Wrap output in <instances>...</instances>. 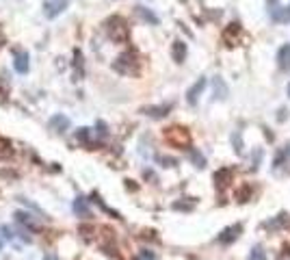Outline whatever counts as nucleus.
<instances>
[{"instance_id": "nucleus-21", "label": "nucleus", "mask_w": 290, "mask_h": 260, "mask_svg": "<svg viewBox=\"0 0 290 260\" xmlns=\"http://www.w3.org/2000/svg\"><path fill=\"white\" fill-rule=\"evenodd\" d=\"M191 161H193L195 167H199V169H204L206 167V159H204V154L199 150H191Z\"/></svg>"}, {"instance_id": "nucleus-16", "label": "nucleus", "mask_w": 290, "mask_h": 260, "mask_svg": "<svg viewBox=\"0 0 290 260\" xmlns=\"http://www.w3.org/2000/svg\"><path fill=\"white\" fill-rule=\"evenodd\" d=\"M74 212H76V215H81V217H89L87 199H85V197H81V195H78V197L74 199Z\"/></svg>"}, {"instance_id": "nucleus-32", "label": "nucleus", "mask_w": 290, "mask_h": 260, "mask_svg": "<svg viewBox=\"0 0 290 260\" xmlns=\"http://www.w3.org/2000/svg\"><path fill=\"white\" fill-rule=\"evenodd\" d=\"M288 94H290V85H288Z\"/></svg>"}, {"instance_id": "nucleus-27", "label": "nucleus", "mask_w": 290, "mask_h": 260, "mask_svg": "<svg viewBox=\"0 0 290 260\" xmlns=\"http://www.w3.org/2000/svg\"><path fill=\"white\" fill-rule=\"evenodd\" d=\"M2 234L7 236V239H13V234H11V230H9L7 226H2Z\"/></svg>"}, {"instance_id": "nucleus-4", "label": "nucleus", "mask_w": 290, "mask_h": 260, "mask_svg": "<svg viewBox=\"0 0 290 260\" xmlns=\"http://www.w3.org/2000/svg\"><path fill=\"white\" fill-rule=\"evenodd\" d=\"M65 9H67V0H48V2L44 4V13H46V17H50V20L59 17Z\"/></svg>"}, {"instance_id": "nucleus-33", "label": "nucleus", "mask_w": 290, "mask_h": 260, "mask_svg": "<svg viewBox=\"0 0 290 260\" xmlns=\"http://www.w3.org/2000/svg\"><path fill=\"white\" fill-rule=\"evenodd\" d=\"M288 16H290V7H288Z\"/></svg>"}, {"instance_id": "nucleus-22", "label": "nucleus", "mask_w": 290, "mask_h": 260, "mask_svg": "<svg viewBox=\"0 0 290 260\" xmlns=\"http://www.w3.org/2000/svg\"><path fill=\"white\" fill-rule=\"evenodd\" d=\"M249 260H266V254H264V249H262L260 245H256V247L251 249V254H249Z\"/></svg>"}, {"instance_id": "nucleus-13", "label": "nucleus", "mask_w": 290, "mask_h": 260, "mask_svg": "<svg viewBox=\"0 0 290 260\" xmlns=\"http://www.w3.org/2000/svg\"><path fill=\"white\" fill-rule=\"evenodd\" d=\"M171 106L165 104V106H147V109H143L145 115H149V117H165L167 113H169Z\"/></svg>"}, {"instance_id": "nucleus-14", "label": "nucleus", "mask_w": 290, "mask_h": 260, "mask_svg": "<svg viewBox=\"0 0 290 260\" xmlns=\"http://www.w3.org/2000/svg\"><path fill=\"white\" fill-rule=\"evenodd\" d=\"M137 16L141 17L143 22H147V24H154V26L158 24V17L154 16V13L149 11V9H145V7H137Z\"/></svg>"}, {"instance_id": "nucleus-17", "label": "nucleus", "mask_w": 290, "mask_h": 260, "mask_svg": "<svg viewBox=\"0 0 290 260\" xmlns=\"http://www.w3.org/2000/svg\"><path fill=\"white\" fill-rule=\"evenodd\" d=\"M212 87H214V98H221V100H226V98H227V87H226V82H223L219 76L212 81Z\"/></svg>"}, {"instance_id": "nucleus-2", "label": "nucleus", "mask_w": 290, "mask_h": 260, "mask_svg": "<svg viewBox=\"0 0 290 260\" xmlns=\"http://www.w3.org/2000/svg\"><path fill=\"white\" fill-rule=\"evenodd\" d=\"M106 29H109L111 39H115V41L128 39V26H126V22L121 20V17H111V20L106 22Z\"/></svg>"}, {"instance_id": "nucleus-24", "label": "nucleus", "mask_w": 290, "mask_h": 260, "mask_svg": "<svg viewBox=\"0 0 290 260\" xmlns=\"http://www.w3.org/2000/svg\"><path fill=\"white\" fill-rule=\"evenodd\" d=\"M249 193H251V189H249V187H245L241 193L236 195V197H238V202H247V197H249Z\"/></svg>"}, {"instance_id": "nucleus-19", "label": "nucleus", "mask_w": 290, "mask_h": 260, "mask_svg": "<svg viewBox=\"0 0 290 260\" xmlns=\"http://www.w3.org/2000/svg\"><path fill=\"white\" fill-rule=\"evenodd\" d=\"M286 224H288V215H286V212H282V215H279L277 219H273V221H266V224H264V228H266V230H279V228H282V226H286Z\"/></svg>"}, {"instance_id": "nucleus-26", "label": "nucleus", "mask_w": 290, "mask_h": 260, "mask_svg": "<svg viewBox=\"0 0 290 260\" xmlns=\"http://www.w3.org/2000/svg\"><path fill=\"white\" fill-rule=\"evenodd\" d=\"M87 137H89V128H81V130H78V139H81V141H87Z\"/></svg>"}, {"instance_id": "nucleus-12", "label": "nucleus", "mask_w": 290, "mask_h": 260, "mask_svg": "<svg viewBox=\"0 0 290 260\" xmlns=\"http://www.w3.org/2000/svg\"><path fill=\"white\" fill-rule=\"evenodd\" d=\"M171 57L176 63H182L186 59V44L184 41H174V48H171Z\"/></svg>"}, {"instance_id": "nucleus-8", "label": "nucleus", "mask_w": 290, "mask_h": 260, "mask_svg": "<svg viewBox=\"0 0 290 260\" xmlns=\"http://www.w3.org/2000/svg\"><path fill=\"white\" fill-rule=\"evenodd\" d=\"M48 128L54 130V132H65V130H69V117H65V115H54V117H50L48 122Z\"/></svg>"}, {"instance_id": "nucleus-15", "label": "nucleus", "mask_w": 290, "mask_h": 260, "mask_svg": "<svg viewBox=\"0 0 290 260\" xmlns=\"http://www.w3.org/2000/svg\"><path fill=\"white\" fill-rule=\"evenodd\" d=\"M271 17H273L275 22H286V20H290L288 9L277 7V4H273V9H271Z\"/></svg>"}, {"instance_id": "nucleus-28", "label": "nucleus", "mask_w": 290, "mask_h": 260, "mask_svg": "<svg viewBox=\"0 0 290 260\" xmlns=\"http://www.w3.org/2000/svg\"><path fill=\"white\" fill-rule=\"evenodd\" d=\"M141 260H154L152 254H141Z\"/></svg>"}, {"instance_id": "nucleus-30", "label": "nucleus", "mask_w": 290, "mask_h": 260, "mask_svg": "<svg viewBox=\"0 0 290 260\" xmlns=\"http://www.w3.org/2000/svg\"><path fill=\"white\" fill-rule=\"evenodd\" d=\"M269 2H271V4H277V0H269Z\"/></svg>"}, {"instance_id": "nucleus-20", "label": "nucleus", "mask_w": 290, "mask_h": 260, "mask_svg": "<svg viewBox=\"0 0 290 260\" xmlns=\"http://www.w3.org/2000/svg\"><path fill=\"white\" fill-rule=\"evenodd\" d=\"M13 217H16V221H20V224H24L26 228H31V230H35V224H32V219H31V215H29V212H22V211H17Z\"/></svg>"}, {"instance_id": "nucleus-9", "label": "nucleus", "mask_w": 290, "mask_h": 260, "mask_svg": "<svg viewBox=\"0 0 290 260\" xmlns=\"http://www.w3.org/2000/svg\"><path fill=\"white\" fill-rule=\"evenodd\" d=\"M13 67H16L17 74H26L29 72V54L24 50H16V61H13Z\"/></svg>"}, {"instance_id": "nucleus-5", "label": "nucleus", "mask_w": 290, "mask_h": 260, "mask_svg": "<svg viewBox=\"0 0 290 260\" xmlns=\"http://www.w3.org/2000/svg\"><path fill=\"white\" fill-rule=\"evenodd\" d=\"M273 169L290 174V147H282V150L277 152V156H275V161H273Z\"/></svg>"}, {"instance_id": "nucleus-6", "label": "nucleus", "mask_w": 290, "mask_h": 260, "mask_svg": "<svg viewBox=\"0 0 290 260\" xmlns=\"http://www.w3.org/2000/svg\"><path fill=\"white\" fill-rule=\"evenodd\" d=\"M241 232H242V226L241 224H236V226H230V228H226V230L219 234V243H223V245H230L234 243V241L241 236Z\"/></svg>"}, {"instance_id": "nucleus-11", "label": "nucleus", "mask_w": 290, "mask_h": 260, "mask_svg": "<svg viewBox=\"0 0 290 260\" xmlns=\"http://www.w3.org/2000/svg\"><path fill=\"white\" fill-rule=\"evenodd\" d=\"M277 65L279 69H290V44L282 46L277 52Z\"/></svg>"}, {"instance_id": "nucleus-3", "label": "nucleus", "mask_w": 290, "mask_h": 260, "mask_svg": "<svg viewBox=\"0 0 290 260\" xmlns=\"http://www.w3.org/2000/svg\"><path fill=\"white\" fill-rule=\"evenodd\" d=\"M113 67L121 74H137L139 72V61H137V57H134L132 52H128V54H121V57L113 63Z\"/></svg>"}, {"instance_id": "nucleus-23", "label": "nucleus", "mask_w": 290, "mask_h": 260, "mask_svg": "<svg viewBox=\"0 0 290 260\" xmlns=\"http://www.w3.org/2000/svg\"><path fill=\"white\" fill-rule=\"evenodd\" d=\"M158 162H162L165 167H176V159H167V156H158Z\"/></svg>"}, {"instance_id": "nucleus-10", "label": "nucleus", "mask_w": 290, "mask_h": 260, "mask_svg": "<svg viewBox=\"0 0 290 260\" xmlns=\"http://www.w3.org/2000/svg\"><path fill=\"white\" fill-rule=\"evenodd\" d=\"M238 35H241V24H238V22H232V24L227 26L226 31H223V39H226L227 46H234V44H236Z\"/></svg>"}, {"instance_id": "nucleus-29", "label": "nucleus", "mask_w": 290, "mask_h": 260, "mask_svg": "<svg viewBox=\"0 0 290 260\" xmlns=\"http://www.w3.org/2000/svg\"><path fill=\"white\" fill-rule=\"evenodd\" d=\"M44 260H57V256H54V254H46Z\"/></svg>"}, {"instance_id": "nucleus-1", "label": "nucleus", "mask_w": 290, "mask_h": 260, "mask_svg": "<svg viewBox=\"0 0 290 260\" xmlns=\"http://www.w3.org/2000/svg\"><path fill=\"white\" fill-rule=\"evenodd\" d=\"M165 141L174 147H180V150H189L191 147V134L186 128L180 126H171L165 130Z\"/></svg>"}, {"instance_id": "nucleus-18", "label": "nucleus", "mask_w": 290, "mask_h": 260, "mask_svg": "<svg viewBox=\"0 0 290 260\" xmlns=\"http://www.w3.org/2000/svg\"><path fill=\"white\" fill-rule=\"evenodd\" d=\"M214 180H217V187H226V184H230V180H232V171L230 169H221V171H217L214 174Z\"/></svg>"}, {"instance_id": "nucleus-25", "label": "nucleus", "mask_w": 290, "mask_h": 260, "mask_svg": "<svg viewBox=\"0 0 290 260\" xmlns=\"http://www.w3.org/2000/svg\"><path fill=\"white\" fill-rule=\"evenodd\" d=\"M97 134H100V137H106V124L104 122H97Z\"/></svg>"}, {"instance_id": "nucleus-31", "label": "nucleus", "mask_w": 290, "mask_h": 260, "mask_svg": "<svg viewBox=\"0 0 290 260\" xmlns=\"http://www.w3.org/2000/svg\"><path fill=\"white\" fill-rule=\"evenodd\" d=\"M0 249H2V239H0Z\"/></svg>"}, {"instance_id": "nucleus-7", "label": "nucleus", "mask_w": 290, "mask_h": 260, "mask_svg": "<svg viewBox=\"0 0 290 260\" xmlns=\"http://www.w3.org/2000/svg\"><path fill=\"white\" fill-rule=\"evenodd\" d=\"M204 87H206V78L202 76V78H197V82H195V85L191 87L189 91H186V100H189V104H191V106L197 104V100H199V96H202Z\"/></svg>"}]
</instances>
